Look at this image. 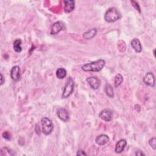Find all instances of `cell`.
I'll return each instance as SVG.
<instances>
[{"label": "cell", "mask_w": 156, "mask_h": 156, "mask_svg": "<svg viewBox=\"0 0 156 156\" xmlns=\"http://www.w3.org/2000/svg\"><path fill=\"white\" fill-rule=\"evenodd\" d=\"M105 62L103 59H99L96 61L85 63L82 67V69L84 71H93V72H98L102 69L105 66Z\"/></svg>", "instance_id": "obj_1"}, {"label": "cell", "mask_w": 156, "mask_h": 156, "mask_svg": "<svg viewBox=\"0 0 156 156\" xmlns=\"http://www.w3.org/2000/svg\"><path fill=\"white\" fill-rule=\"evenodd\" d=\"M122 15L119 10L115 7L109 8L104 15V20L108 23L115 22L121 18Z\"/></svg>", "instance_id": "obj_2"}, {"label": "cell", "mask_w": 156, "mask_h": 156, "mask_svg": "<svg viewBox=\"0 0 156 156\" xmlns=\"http://www.w3.org/2000/svg\"><path fill=\"white\" fill-rule=\"evenodd\" d=\"M41 124L43 133L48 135L52 133L54 129V125L52 121L47 117H43L41 119Z\"/></svg>", "instance_id": "obj_3"}, {"label": "cell", "mask_w": 156, "mask_h": 156, "mask_svg": "<svg viewBox=\"0 0 156 156\" xmlns=\"http://www.w3.org/2000/svg\"><path fill=\"white\" fill-rule=\"evenodd\" d=\"M74 81L72 79V78L69 77L65 85V87L62 94V98L65 99L69 97L74 91Z\"/></svg>", "instance_id": "obj_4"}, {"label": "cell", "mask_w": 156, "mask_h": 156, "mask_svg": "<svg viewBox=\"0 0 156 156\" xmlns=\"http://www.w3.org/2000/svg\"><path fill=\"white\" fill-rule=\"evenodd\" d=\"M87 82L88 83L91 88L93 90H97L101 85L100 79L96 76H90L86 79Z\"/></svg>", "instance_id": "obj_5"}, {"label": "cell", "mask_w": 156, "mask_h": 156, "mask_svg": "<svg viewBox=\"0 0 156 156\" xmlns=\"http://www.w3.org/2000/svg\"><path fill=\"white\" fill-rule=\"evenodd\" d=\"M64 28H65V24L62 21H56L52 25L50 34L51 35H56L58 32H60L61 30H63Z\"/></svg>", "instance_id": "obj_6"}, {"label": "cell", "mask_w": 156, "mask_h": 156, "mask_svg": "<svg viewBox=\"0 0 156 156\" xmlns=\"http://www.w3.org/2000/svg\"><path fill=\"white\" fill-rule=\"evenodd\" d=\"M112 111L109 109V108H105L102 110L99 114V118L106 121V122H109L112 119Z\"/></svg>", "instance_id": "obj_7"}, {"label": "cell", "mask_w": 156, "mask_h": 156, "mask_svg": "<svg viewBox=\"0 0 156 156\" xmlns=\"http://www.w3.org/2000/svg\"><path fill=\"white\" fill-rule=\"evenodd\" d=\"M57 115L58 118L63 122H67L69 119V114L68 111L64 108H60L57 110Z\"/></svg>", "instance_id": "obj_8"}, {"label": "cell", "mask_w": 156, "mask_h": 156, "mask_svg": "<svg viewBox=\"0 0 156 156\" xmlns=\"http://www.w3.org/2000/svg\"><path fill=\"white\" fill-rule=\"evenodd\" d=\"M10 77L15 82H17L20 79L21 70H20V68L18 66H17V65L13 66L11 68Z\"/></svg>", "instance_id": "obj_9"}, {"label": "cell", "mask_w": 156, "mask_h": 156, "mask_svg": "<svg viewBox=\"0 0 156 156\" xmlns=\"http://www.w3.org/2000/svg\"><path fill=\"white\" fill-rule=\"evenodd\" d=\"M143 82L147 85L154 87L155 86V77L152 72H148L143 77Z\"/></svg>", "instance_id": "obj_10"}, {"label": "cell", "mask_w": 156, "mask_h": 156, "mask_svg": "<svg viewBox=\"0 0 156 156\" xmlns=\"http://www.w3.org/2000/svg\"><path fill=\"white\" fill-rule=\"evenodd\" d=\"M64 11L66 13H71L75 8V1L73 0H64Z\"/></svg>", "instance_id": "obj_11"}, {"label": "cell", "mask_w": 156, "mask_h": 156, "mask_svg": "<svg viewBox=\"0 0 156 156\" xmlns=\"http://www.w3.org/2000/svg\"><path fill=\"white\" fill-rule=\"evenodd\" d=\"M127 145V141L124 139H121L117 141L115 145V151L117 154H120L124 150L126 146Z\"/></svg>", "instance_id": "obj_12"}, {"label": "cell", "mask_w": 156, "mask_h": 156, "mask_svg": "<svg viewBox=\"0 0 156 156\" xmlns=\"http://www.w3.org/2000/svg\"><path fill=\"white\" fill-rule=\"evenodd\" d=\"M110 141V138L108 135L105 134H101L98 136L95 139V142L99 146H104L106 144Z\"/></svg>", "instance_id": "obj_13"}, {"label": "cell", "mask_w": 156, "mask_h": 156, "mask_svg": "<svg viewBox=\"0 0 156 156\" xmlns=\"http://www.w3.org/2000/svg\"><path fill=\"white\" fill-rule=\"evenodd\" d=\"M131 46L136 52L140 53L141 52L142 46L140 41L138 38H133L131 41Z\"/></svg>", "instance_id": "obj_14"}, {"label": "cell", "mask_w": 156, "mask_h": 156, "mask_svg": "<svg viewBox=\"0 0 156 156\" xmlns=\"http://www.w3.org/2000/svg\"><path fill=\"white\" fill-rule=\"evenodd\" d=\"M96 33H97V29L93 28L83 33V37L86 40H91L96 35Z\"/></svg>", "instance_id": "obj_15"}, {"label": "cell", "mask_w": 156, "mask_h": 156, "mask_svg": "<svg viewBox=\"0 0 156 156\" xmlns=\"http://www.w3.org/2000/svg\"><path fill=\"white\" fill-rule=\"evenodd\" d=\"M66 74H67L66 70L63 68H58L55 72L56 76L59 79H63V78H65L66 76Z\"/></svg>", "instance_id": "obj_16"}, {"label": "cell", "mask_w": 156, "mask_h": 156, "mask_svg": "<svg viewBox=\"0 0 156 156\" xmlns=\"http://www.w3.org/2000/svg\"><path fill=\"white\" fill-rule=\"evenodd\" d=\"M123 82V77L121 74H117L114 77V85L115 88H118Z\"/></svg>", "instance_id": "obj_17"}, {"label": "cell", "mask_w": 156, "mask_h": 156, "mask_svg": "<svg viewBox=\"0 0 156 156\" xmlns=\"http://www.w3.org/2000/svg\"><path fill=\"white\" fill-rule=\"evenodd\" d=\"M22 41L20 39H16L13 42V49L16 52H20L22 51Z\"/></svg>", "instance_id": "obj_18"}, {"label": "cell", "mask_w": 156, "mask_h": 156, "mask_svg": "<svg viewBox=\"0 0 156 156\" xmlns=\"http://www.w3.org/2000/svg\"><path fill=\"white\" fill-rule=\"evenodd\" d=\"M105 92L106 94L110 98H113L114 96L113 88L110 84H106L105 87Z\"/></svg>", "instance_id": "obj_19"}, {"label": "cell", "mask_w": 156, "mask_h": 156, "mask_svg": "<svg viewBox=\"0 0 156 156\" xmlns=\"http://www.w3.org/2000/svg\"><path fill=\"white\" fill-rule=\"evenodd\" d=\"M1 155L4 156V155H14V153L12 152L11 149H9L8 147H4L1 148Z\"/></svg>", "instance_id": "obj_20"}, {"label": "cell", "mask_w": 156, "mask_h": 156, "mask_svg": "<svg viewBox=\"0 0 156 156\" xmlns=\"http://www.w3.org/2000/svg\"><path fill=\"white\" fill-rule=\"evenodd\" d=\"M149 144L151 146V147L154 150H155V149H156V138L155 137L151 138L149 140Z\"/></svg>", "instance_id": "obj_21"}, {"label": "cell", "mask_w": 156, "mask_h": 156, "mask_svg": "<svg viewBox=\"0 0 156 156\" xmlns=\"http://www.w3.org/2000/svg\"><path fill=\"white\" fill-rule=\"evenodd\" d=\"M130 2L132 5V6L135 8V10H136L139 13H141V9H140V7L138 4V3L135 1H130Z\"/></svg>", "instance_id": "obj_22"}, {"label": "cell", "mask_w": 156, "mask_h": 156, "mask_svg": "<svg viewBox=\"0 0 156 156\" xmlns=\"http://www.w3.org/2000/svg\"><path fill=\"white\" fill-rule=\"evenodd\" d=\"M2 137H3L4 139L7 140H10L11 139L10 134L9 133V132L8 131H4V132L2 133Z\"/></svg>", "instance_id": "obj_23"}, {"label": "cell", "mask_w": 156, "mask_h": 156, "mask_svg": "<svg viewBox=\"0 0 156 156\" xmlns=\"http://www.w3.org/2000/svg\"><path fill=\"white\" fill-rule=\"evenodd\" d=\"M87 155V154L86 152H85L84 151L81 150V149L77 151V152L76 153V155Z\"/></svg>", "instance_id": "obj_24"}, {"label": "cell", "mask_w": 156, "mask_h": 156, "mask_svg": "<svg viewBox=\"0 0 156 156\" xmlns=\"http://www.w3.org/2000/svg\"><path fill=\"white\" fill-rule=\"evenodd\" d=\"M135 155H145V154L141 151H137L135 152Z\"/></svg>", "instance_id": "obj_25"}, {"label": "cell", "mask_w": 156, "mask_h": 156, "mask_svg": "<svg viewBox=\"0 0 156 156\" xmlns=\"http://www.w3.org/2000/svg\"><path fill=\"white\" fill-rule=\"evenodd\" d=\"M0 76H1V85H2L4 82V78L3 75L1 73Z\"/></svg>", "instance_id": "obj_26"}]
</instances>
